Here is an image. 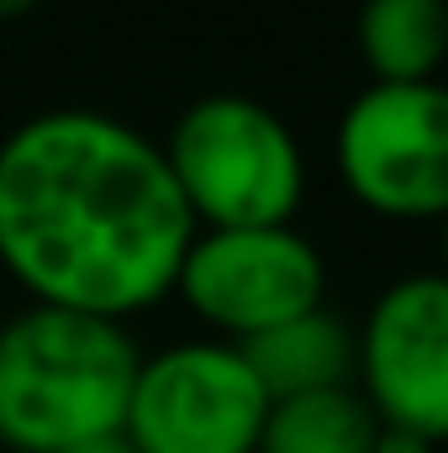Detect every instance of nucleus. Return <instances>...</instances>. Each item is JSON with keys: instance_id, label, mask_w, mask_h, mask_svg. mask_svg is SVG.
Instances as JSON below:
<instances>
[{"instance_id": "1", "label": "nucleus", "mask_w": 448, "mask_h": 453, "mask_svg": "<svg viewBox=\"0 0 448 453\" xmlns=\"http://www.w3.org/2000/svg\"><path fill=\"white\" fill-rule=\"evenodd\" d=\"M196 217L158 142L58 106L0 142V258L48 306L121 317L174 290Z\"/></svg>"}, {"instance_id": "2", "label": "nucleus", "mask_w": 448, "mask_h": 453, "mask_svg": "<svg viewBox=\"0 0 448 453\" xmlns=\"http://www.w3.org/2000/svg\"><path fill=\"white\" fill-rule=\"evenodd\" d=\"M137 342L116 317L27 306L0 327V443L58 453L127 422Z\"/></svg>"}, {"instance_id": "3", "label": "nucleus", "mask_w": 448, "mask_h": 453, "mask_svg": "<svg viewBox=\"0 0 448 453\" xmlns=\"http://www.w3.org/2000/svg\"><path fill=\"white\" fill-rule=\"evenodd\" d=\"M164 158L190 217L212 226H290L306 196L296 132L253 96L222 90L190 101Z\"/></svg>"}, {"instance_id": "4", "label": "nucleus", "mask_w": 448, "mask_h": 453, "mask_svg": "<svg viewBox=\"0 0 448 453\" xmlns=\"http://www.w3.org/2000/svg\"><path fill=\"white\" fill-rule=\"evenodd\" d=\"M337 174L359 206L396 222L448 217V85H364L337 121Z\"/></svg>"}, {"instance_id": "5", "label": "nucleus", "mask_w": 448, "mask_h": 453, "mask_svg": "<svg viewBox=\"0 0 448 453\" xmlns=\"http://www.w3.org/2000/svg\"><path fill=\"white\" fill-rule=\"evenodd\" d=\"M269 395L237 342H174L137 364L121 433L137 453H253Z\"/></svg>"}, {"instance_id": "6", "label": "nucleus", "mask_w": 448, "mask_h": 453, "mask_svg": "<svg viewBox=\"0 0 448 453\" xmlns=\"http://www.w3.org/2000/svg\"><path fill=\"white\" fill-rule=\"evenodd\" d=\"M174 290L201 322L248 342L317 311L328 264L296 226H206L190 237Z\"/></svg>"}, {"instance_id": "7", "label": "nucleus", "mask_w": 448, "mask_h": 453, "mask_svg": "<svg viewBox=\"0 0 448 453\" xmlns=\"http://www.w3.org/2000/svg\"><path fill=\"white\" fill-rule=\"evenodd\" d=\"M359 385L385 427L448 443V280L438 269L380 290L359 327Z\"/></svg>"}, {"instance_id": "8", "label": "nucleus", "mask_w": 448, "mask_h": 453, "mask_svg": "<svg viewBox=\"0 0 448 453\" xmlns=\"http://www.w3.org/2000/svg\"><path fill=\"white\" fill-rule=\"evenodd\" d=\"M237 353L248 358V369L269 401H290V395H312V390H343L359 380V333L322 306L237 342Z\"/></svg>"}, {"instance_id": "9", "label": "nucleus", "mask_w": 448, "mask_h": 453, "mask_svg": "<svg viewBox=\"0 0 448 453\" xmlns=\"http://www.w3.org/2000/svg\"><path fill=\"white\" fill-rule=\"evenodd\" d=\"M359 53L375 85L438 80L448 58V5L444 0H364Z\"/></svg>"}, {"instance_id": "10", "label": "nucleus", "mask_w": 448, "mask_h": 453, "mask_svg": "<svg viewBox=\"0 0 448 453\" xmlns=\"http://www.w3.org/2000/svg\"><path fill=\"white\" fill-rule=\"evenodd\" d=\"M375 433H380V417L353 385H343V390L269 401L253 453H369Z\"/></svg>"}, {"instance_id": "11", "label": "nucleus", "mask_w": 448, "mask_h": 453, "mask_svg": "<svg viewBox=\"0 0 448 453\" xmlns=\"http://www.w3.org/2000/svg\"><path fill=\"white\" fill-rule=\"evenodd\" d=\"M369 453H438L428 438H417V433H406V427H385L380 422V433H375V443Z\"/></svg>"}, {"instance_id": "12", "label": "nucleus", "mask_w": 448, "mask_h": 453, "mask_svg": "<svg viewBox=\"0 0 448 453\" xmlns=\"http://www.w3.org/2000/svg\"><path fill=\"white\" fill-rule=\"evenodd\" d=\"M58 453H137L132 449V438L116 427V433H96V438H80V443H69V449H58Z\"/></svg>"}, {"instance_id": "13", "label": "nucleus", "mask_w": 448, "mask_h": 453, "mask_svg": "<svg viewBox=\"0 0 448 453\" xmlns=\"http://www.w3.org/2000/svg\"><path fill=\"white\" fill-rule=\"evenodd\" d=\"M37 0H0V16H21V11H32Z\"/></svg>"}, {"instance_id": "14", "label": "nucleus", "mask_w": 448, "mask_h": 453, "mask_svg": "<svg viewBox=\"0 0 448 453\" xmlns=\"http://www.w3.org/2000/svg\"><path fill=\"white\" fill-rule=\"evenodd\" d=\"M438 258H444V269H438V274L448 280V217H444V237H438Z\"/></svg>"}, {"instance_id": "15", "label": "nucleus", "mask_w": 448, "mask_h": 453, "mask_svg": "<svg viewBox=\"0 0 448 453\" xmlns=\"http://www.w3.org/2000/svg\"><path fill=\"white\" fill-rule=\"evenodd\" d=\"M444 5H448V0H444Z\"/></svg>"}]
</instances>
